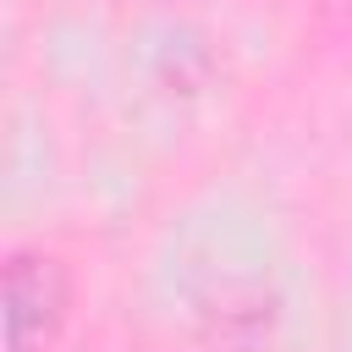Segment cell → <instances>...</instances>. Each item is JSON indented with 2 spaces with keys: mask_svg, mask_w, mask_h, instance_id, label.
Masks as SVG:
<instances>
[{
  "mask_svg": "<svg viewBox=\"0 0 352 352\" xmlns=\"http://www.w3.org/2000/svg\"><path fill=\"white\" fill-rule=\"evenodd\" d=\"M66 302H72V280L55 253L22 248L6 258V341H11V352H38L60 330Z\"/></svg>",
  "mask_w": 352,
  "mask_h": 352,
  "instance_id": "obj_1",
  "label": "cell"
}]
</instances>
